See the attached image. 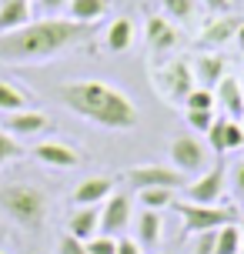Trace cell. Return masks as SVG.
Masks as SVG:
<instances>
[{
    "mask_svg": "<svg viewBox=\"0 0 244 254\" xmlns=\"http://www.w3.org/2000/svg\"><path fill=\"white\" fill-rule=\"evenodd\" d=\"M67 234H74L77 241L87 244L90 238H97L101 234V207L97 204H90V207H77L70 221H67Z\"/></svg>",
    "mask_w": 244,
    "mask_h": 254,
    "instance_id": "cell-12",
    "label": "cell"
},
{
    "mask_svg": "<svg viewBox=\"0 0 244 254\" xmlns=\"http://www.w3.org/2000/svg\"><path fill=\"white\" fill-rule=\"evenodd\" d=\"M20 154H24V147L17 144V137L0 127V164H10V161H17Z\"/></svg>",
    "mask_w": 244,
    "mask_h": 254,
    "instance_id": "cell-27",
    "label": "cell"
},
{
    "mask_svg": "<svg viewBox=\"0 0 244 254\" xmlns=\"http://www.w3.org/2000/svg\"><path fill=\"white\" fill-rule=\"evenodd\" d=\"M47 127H51L47 114L30 111V107L3 114V130H7V134H40V130H47Z\"/></svg>",
    "mask_w": 244,
    "mask_h": 254,
    "instance_id": "cell-13",
    "label": "cell"
},
{
    "mask_svg": "<svg viewBox=\"0 0 244 254\" xmlns=\"http://www.w3.org/2000/svg\"><path fill=\"white\" fill-rule=\"evenodd\" d=\"M107 7H111V0H70L67 3V13L77 24H97L104 13H107Z\"/></svg>",
    "mask_w": 244,
    "mask_h": 254,
    "instance_id": "cell-20",
    "label": "cell"
},
{
    "mask_svg": "<svg viewBox=\"0 0 244 254\" xmlns=\"http://www.w3.org/2000/svg\"><path fill=\"white\" fill-rule=\"evenodd\" d=\"M184 114H187V124H191V130H211V124H214V121H218V117H214V111H184Z\"/></svg>",
    "mask_w": 244,
    "mask_h": 254,
    "instance_id": "cell-30",
    "label": "cell"
},
{
    "mask_svg": "<svg viewBox=\"0 0 244 254\" xmlns=\"http://www.w3.org/2000/svg\"><path fill=\"white\" fill-rule=\"evenodd\" d=\"M214 104H218V94L207 87H194L187 94V101H184V111H214Z\"/></svg>",
    "mask_w": 244,
    "mask_h": 254,
    "instance_id": "cell-25",
    "label": "cell"
},
{
    "mask_svg": "<svg viewBox=\"0 0 244 254\" xmlns=\"http://www.w3.org/2000/svg\"><path fill=\"white\" fill-rule=\"evenodd\" d=\"M184 174L174 171V167H164V164H141V167H130L127 171V184L134 190H144V188H167V190H178L184 184Z\"/></svg>",
    "mask_w": 244,
    "mask_h": 254,
    "instance_id": "cell-7",
    "label": "cell"
},
{
    "mask_svg": "<svg viewBox=\"0 0 244 254\" xmlns=\"http://www.w3.org/2000/svg\"><path fill=\"white\" fill-rule=\"evenodd\" d=\"M238 228H241V238H244V221H241V224H238Z\"/></svg>",
    "mask_w": 244,
    "mask_h": 254,
    "instance_id": "cell-39",
    "label": "cell"
},
{
    "mask_svg": "<svg viewBox=\"0 0 244 254\" xmlns=\"http://www.w3.org/2000/svg\"><path fill=\"white\" fill-rule=\"evenodd\" d=\"M241 127H244V117H241Z\"/></svg>",
    "mask_w": 244,
    "mask_h": 254,
    "instance_id": "cell-40",
    "label": "cell"
},
{
    "mask_svg": "<svg viewBox=\"0 0 244 254\" xmlns=\"http://www.w3.org/2000/svg\"><path fill=\"white\" fill-rule=\"evenodd\" d=\"M214 254H241V228H238V224H224V228H218Z\"/></svg>",
    "mask_w": 244,
    "mask_h": 254,
    "instance_id": "cell-23",
    "label": "cell"
},
{
    "mask_svg": "<svg viewBox=\"0 0 244 254\" xmlns=\"http://www.w3.org/2000/svg\"><path fill=\"white\" fill-rule=\"evenodd\" d=\"M161 7H164V13H171L181 24L194 20V13H197V3L194 0H161Z\"/></svg>",
    "mask_w": 244,
    "mask_h": 254,
    "instance_id": "cell-26",
    "label": "cell"
},
{
    "mask_svg": "<svg viewBox=\"0 0 244 254\" xmlns=\"http://www.w3.org/2000/svg\"><path fill=\"white\" fill-rule=\"evenodd\" d=\"M244 144V127H241V121H231L228 117V127H224V147L228 151H234V147H241Z\"/></svg>",
    "mask_w": 244,
    "mask_h": 254,
    "instance_id": "cell-31",
    "label": "cell"
},
{
    "mask_svg": "<svg viewBox=\"0 0 244 254\" xmlns=\"http://www.w3.org/2000/svg\"><path fill=\"white\" fill-rule=\"evenodd\" d=\"M191 67H194V80H197V87H207V90H214L224 80V57H218V54H197L191 61Z\"/></svg>",
    "mask_w": 244,
    "mask_h": 254,
    "instance_id": "cell-11",
    "label": "cell"
},
{
    "mask_svg": "<svg viewBox=\"0 0 244 254\" xmlns=\"http://www.w3.org/2000/svg\"><path fill=\"white\" fill-rule=\"evenodd\" d=\"M0 254H3V251H0Z\"/></svg>",
    "mask_w": 244,
    "mask_h": 254,
    "instance_id": "cell-42",
    "label": "cell"
},
{
    "mask_svg": "<svg viewBox=\"0 0 244 254\" xmlns=\"http://www.w3.org/2000/svg\"><path fill=\"white\" fill-rule=\"evenodd\" d=\"M30 24V0H0V34Z\"/></svg>",
    "mask_w": 244,
    "mask_h": 254,
    "instance_id": "cell-18",
    "label": "cell"
},
{
    "mask_svg": "<svg viewBox=\"0 0 244 254\" xmlns=\"http://www.w3.org/2000/svg\"><path fill=\"white\" fill-rule=\"evenodd\" d=\"M151 84H154V90L164 97L167 104H178V107H184L187 94L197 87L194 67H191L187 57H174V61L161 64L157 70H151Z\"/></svg>",
    "mask_w": 244,
    "mask_h": 254,
    "instance_id": "cell-5",
    "label": "cell"
},
{
    "mask_svg": "<svg viewBox=\"0 0 244 254\" xmlns=\"http://www.w3.org/2000/svg\"><path fill=\"white\" fill-rule=\"evenodd\" d=\"M94 34V24H77L70 17H47V20H30L20 30L0 34V61H47L54 54H64L77 47L80 40Z\"/></svg>",
    "mask_w": 244,
    "mask_h": 254,
    "instance_id": "cell-2",
    "label": "cell"
},
{
    "mask_svg": "<svg viewBox=\"0 0 244 254\" xmlns=\"http://www.w3.org/2000/svg\"><path fill=\"white\" fill-rule=\"evenodd\" d=\"M0 211L10 217L17 228L37 234V231L47 224L51 201H47V194L40 188H34V184H3V188H0Z\"/></svg>",
    "mask_w": 244,
    "mask_h": 254,
    "instance_id": "cell-3",
    "label": "cell"
},
{
    "mask_svg": "<svg viewBox=\"0 0 244 254\" xmlns=\"http://www.w3.org/2000/svg\"><path fill=\"white\" fill-rule=\"evenodd\" d=\"M67 3H70V0H40V10L54 17V13H64V10H67Z\"/></svg>",
    "mask_w": 244,
    "mask_h": 254,
    "instance_id": "cell-36",
    "label": "cell"
},
{
    "mask_svg": "<svg viewBox=\"0 0 244 254\" xmlns=\"http://www.w3.org/2000/svg\"><path fill=\"white\" fill-rule=\"evenodd\" d=\"M171 207L184 221V234H204L224 224H241V214L234 204H194V201H171Z\"/></svg>",
    "mask_w": 244,
    "mask_h": 254,
    "instance_id": "cell-4",
    "label": "cell"
},
{
    "mask_svg": "<svg viewBox=\"0 0 244 254\" xmlns=\"http://www.w3.org/2000/svg\"><path fill=\"white\" fill-rule=\"evenodd\" d=\"M194 254H214V244H218V231H204V234H194Z\"/></svg>",
    "mask_w": 244,
    "mask_h": 254,
    "instance_id": "cell-32",
    "label": "cell"
},
{
    "mask_svg": "<svg viewBox=\"0 0 244 254\" xmlns=\"http://www.w3.org/2000/svg\"><path fill=\"white\" fill-rule=\"evenodd\" d=\"M241 254H244V244H241Z\"/></svg>",
    "mask_w": 244,
    "mask_h": 254,
    "instance_id": "cell-41",
    "label": "cell"
},
{
    "mask_svg": "<svg viewBox=\"0 0 244 254\" xmlns=\"http://www.w3.org/2000/svg\"><path fill=\"white\" fill-rule=\"evenodd\" d=\"M117 254H144V248L134 241V238H121V241H117Z\"/></svg>",
    "mask_w": 244,
    "mask_h": 254,
    "instance_id": "cell-35",
    "label": "cell"
},
{
    "mask_svg": "<svg viewBox=\"0 0 244 254\" xmlns=\"http://www.w3.org/2000/svg\"><path fill=\"white\" fill-rule=\"evenodd\" d=\"M178 44V30L171 27V20L164 17H147V47L154 54H167Z\"/></svg>",
    "mask_w": 244,
    "mask_h": 254,
    "instance_id": "cell-17",
    "label": "cell"
},
{
    "mask_svg": "<svg viewBox=\"0 0 244 254\" xmlns=\"http://www.w3.org/2000/svg\"><path fill=\"white\" fill-rule=\"evenodd\" d=\"M87 254H117V238L111 234H97L87 241Z\"/></svg>",
    "mask_w": 244,
    "mask_h": 254,
    "instance_id": "cell-29",
    "label": "cell"
},
{
    "mask_svg": "<svg viewBox=\"0 0 244 254\" xmlns=\"http://www.w3.org/2000/svg\"><path fill=\"white\" fill-rule=\"evenodd\" d=\"M224 127H228V117H218L211 124V130H207V140H211L214 154H228V147H224Z\"/></svg>",
    "mask_w": 244,
    "mask_h": 254,
    "instance_id": "cell-28",
    "label": "cell"
},
{
    "mask_svg": "<svg viewBox=\"0 0 244 254\" xmlns=\"http://www.w3.org/2000/svg\"><path fill=\"white\" fill-rule=\"evenodd\" d=\"M127 224H130V197L121 194V190H114L101 207V234L117 238V234L127 231Z\"/></svg>",
    "mask_w": 244,
    "mask_h": 254,
    "instance_id": "cell-9",
    "label": "cell"
},
{
    "mask_svg": "<svg viewBox=\"0 0 244 254\" xmlns=\"http://www.w3.org/2000/svg\"><path fill=\"white\" fill-rule=\"evenodd\" d=\"M137 197H141V204L147 207V211H164V207H171V201H174V190L144 188V190H137Z\"/></svg>",
    "mask_w": 244,
    "mask_h": 254,
    "instance_id": "cell-24",
    "label": "cell"
},
{
    "mask_svg": "<svg viewBox=\"0 0 244 254\" xmlns=\"http://www.w3.org/2000/svg\"><path fill=\"white\" fill-rule=\"evenodd\" d=\"M234 44H238V51L244 54V20H241V27H238V34H234Z\"/></svg>",
    "mask_w": 244,
    "mask_h": 254,
    "instance_id": "cell-38",
    "label": "cell"
},
{
    "mask_svg": "<svg viewBox=\"0 0 244 254\" xmlns=\"http://www.w3.org/2000/svg\"><path fill=\"white\" fill-rule=\"evenodd\" d=\"M161 234H164V221H161V211H147L137 217V244L141 248H157L161 244Z\"/></svg>",
    "mask_w": 244,
    "mask_h": 254,
    "instance_id": "cell-19",
    "label": "cell"
},
{
    "mask_svg": "<svg viewBox=\"0 0 244 254\" xmlns=\"http://www.w3.org/2000/svg\"><path fill=\"white\" fill-rule=\"evenodd\" d=\"M224 188H228V171H224V164H214L211 171H204L197 181H191L187 184V197L184 201H194V204H221V197H224Z\"/></svg>",
    "mask_w": 244,
    "mask_h": 254,
    "instance_id": "cell-8",
    "label": "cell"
},
{
    "mask_svg": "<svg viewBox=\"0 0 244 254\" xmlns=\"http://www.w3.org/2000/svg\"><path fill=\"white\" fill-rule=\"evenodd\" d=\"M214 94H218V104H221V111H224V117H231V121H241V117H244L241 80H234V77H224L218 87H214Z\"/></svg>",
    "mask_w": 244,
    "mask_h": 254,
    "instance_id": "cell-15",
    "label": "cell"
},
{
    "mask_svg": "<svg viewBox=\"0 0 244 254\" xmlns=\"http://www.w3.org/2000/svg\"><path fill=\"white\" fill-rule=\"evenodd\" d=\"M171 167L174 171H181L184 178L187 174H204L207 171V147L201 144L197 137H187V134H178V137L171 140Z\"/></svg>",
    "mask_w": 244,
    "mask_h": 254,
    "instance_id": "cell-6",
    "label": "cell"
},
{
    "mask_svg": "<svg viewBox=\"0 0 244 254\" xmlns=\"http://www.w3.org/2000/svg\"><path fill=\"white\" fill-rule=\"evenodd\" d=\"M104 44H107V51H127L130 44H134V24H130L127 17H117L114 24L107 27V34H104Z\"/></svg>",
    "mask_w": 244,
    "mask_h": 254,
    "instance_id": "cell-21",
    "label": "cell"
},
{
    "mask_svg": "<svg viewBox=\"0 0 244 254\" xmlns=\"http://www.w3.org/2000/svg\"><path fill=\"white\" fill-rule=\"evenodd\" d=\"M201 3L214 13H231V0H201Z\"/></svg>",
    "mask_w": 244,
    "mask_h": 254,
    "instance_id": "cell-37",
    "label": "cell"
},
{
    "mask_svg": "<svg viewBox=\"0 0 244 254\" xmlns=\"http://www.w3.org/2000/svg\"><path fill=\"white\" fill-rule=\"evenodd\" d=\"M114 194V181L111 178H87L74 188V204L77 207H90V204H101Z\"/></svg>",
    "mask_w": 244,
    "mask_h": 254,
    "instance_id": "cell-16",
    "label": "cell"
},
{
    "mask_svg": "<svg viewBox=\"0 0 244 254\" xmlns=\"http://www.w3.org/2000/svg\"><path fill=\"white\" fill-rule=\"evenodd\" d=\"M231 190H234L238 201H244V161L231 171Z\"/></svg>",
    "mask_w": 244,
    "mask_h": 254,
    "instance_id": "cell-34",
    "label": "cell"
},
{
    "mask_svg": "<svg viewBox=\"0 0 244 254\" xmlns=\"http://www.w3.org/2000/svg\"><path fill=\"white\" fill-rule=\"evenodd\" d=\"M57 254H87V244L77 241L74 234H64V238H61V248H57Z\"/></svg>",
    "mask_w": 244,
    "mask_h": 254,
    "instance_id": "cell-33",
    "label": "cell"
},
{
    "mask_svg": "<svg viewBox=\"0 0 244 254\" xmlns=\"http://www.w3.org/2000/svg\"><path fill=\"white\" fill-rule=\"evenodd\" d=\"M57 101L77 117L107 130H134L141 117L134 101L107 80H67L57 87Z\"/></svg>",
    "mask_w": 244,
    "mask_h": 254,
    "instance_id": "cell-1",
    "label": "cell"
},
{
    "mask_svg": "<svg viewBox=\"0 0 244 254\" xmlns=\"http://www.w3.org/2000/svg\"><path fill=\"white\" fill-rule=\"evenodd\" d=\"M238 27H241V17H234V13H214V20H207V24L201 27V40L221 47V44L234 40Z\"/></svg>",
    "mask_w": 244,
    "mask_h": 254,
    "instance_id": "cell-14",
    "label": "cell"
},
{
    "mask_svg": "<svg viewBox=\"0 0 244 254\" xmlns=\"http://www.w3.org/2000/svg\"><path fill=\"white\" fill-rule=\"evenodd\" d=\"M24 107H30V94L7 84V80H0V111L10 114V111H24Z\"/></svg>",
    "mask_w": 244,
    "mask_h": 254,
    "instance_id": "cell-22",
    "label": "cell"
},
{
    "mask_svg": "<svg viewBox=\"0 0 244 254\" xmlns=\"http://www.w3.org/2000/svg\"><path fill=\"white\" fill-rule=\"evenodd\" d=\"M30 151H34V157L40 164H47V167H77L80 164V154L70 144H64V140H40Z\"/></svg>",
    "mask_w": 244,
    "mask_h": 254,
    "instance_id": "cell-10",
    "label": "cell"
}]
</instances>
